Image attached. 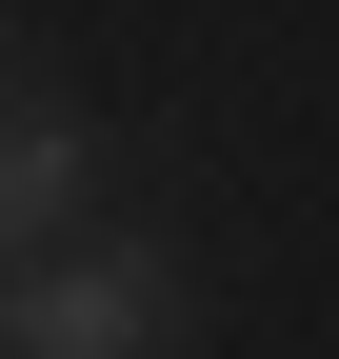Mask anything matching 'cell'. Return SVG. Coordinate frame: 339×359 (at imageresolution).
Segmentation results:
<instances>
[{
  "label": "cell",
  "instance_id": "6da1fadb",
  "mask_svg": "<svg viewBox=\"0 0 339 359\" xmlns=\"http://www.w3.org/2000/svg\"><path fill=\"white\" fill-rule=\"evenodd\" d=\"M20 359H180V280L140 240H80V259H20Z\"/></svg>",
  "mask_w": 339,
  "mask_h": 359
},
{
  "label": "cell",
  "instance_id": "7a4b0ae2",
  "mask_svg": "<svg viewBox=\"0 0 339 359\" xmlns=\"http://www.w3.org/2000/svg\"><path fill=\"white\" fill-rule=\"evenodd\" d=\"M80 200H100V140H80L60 100H20V120H0V240L80 259Z\"/></svg>",
  "mask_w": 339,
  "mask_h": 359
}]
</instances>
